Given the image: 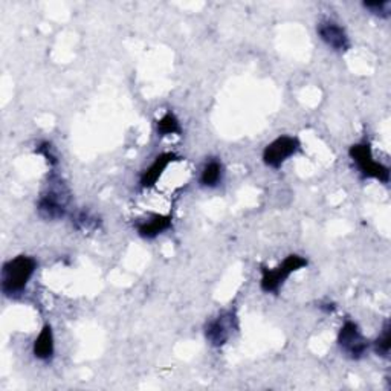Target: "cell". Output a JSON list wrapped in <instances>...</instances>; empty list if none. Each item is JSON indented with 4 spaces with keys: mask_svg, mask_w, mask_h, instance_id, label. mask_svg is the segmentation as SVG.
<instances>
[{
    "mask_svg": "<svg viewBox=\"0 0 391 391\" xmlns=\"http://www.w3.org/2000/svg\"><path fill=\"white\" fill-rule=\"evenodd\" d=\"M54 350H55V346H54L52 329L51 325H44L39 337H37V339L34 341V347H32L34 356L42 361H49L54 356Z\"/></svg>",
    "mask_w": 391,
    "mask_h": 391,
    "instance_id": "obj_11",
    "label": "cell"
},
{
    "mask_svg": "<svg viewBox=\"0 0 391 391\" xmlns=\"http://www.w3.org/2000/svg\"><path fill=\"white\" fill-rule=\"evenodd\" d=\"M222 164L219 161H210L207 165L203 167L202 174H200V184L203 187H216V185L222 181Z\"/></svg>",
    "mask_w": 391,
    "mask_h": 391,
    "instance_id": "obj_12",
    "label": "cell"
},
{
    "mask_svg": "<svg viewBox=\"0 0 391 391\" xmlns=\"http://www.w3.org/2000/svg\"><path fill=\"white\" fill-rule=\"evenodd\" d=\"M364 6L379 17H388L390 11H391L390 0H384V2H366Z\"/></svg>",
    "mask_w": 391,
    "mask_h": 391,
    "instance_id": "obj_16",
    "label": "cell"
},
{
    "mask_svg": "<svg viewBox=\"0 0 391 391\" xmlns=\"http://www.w3.org/2000/svg\"><path fill=\"white\" fill-rule=\"evenodd\" d=\"M304 266H307V260L304 257L291 254L274 269L262 267V282H260L262 291L266 294H277L291 274L300 271Z\"/></svg>",
    "mask_w": 391,
    "mask_h": 391,
    "instance_id": "obj_2",
    "label": "cell"
},
{
    "mask_svg": "<svg viewBox=\"0 0 391 391\" xmlns=\"http://www.w3.org/2000/svg\"><path fill=\"white\" fill-rule=\"evenodd\" d=\"M182 128L179 119L176 118L173 114H165L160 121H157V133L161 136H169V135H181Z\"/></svg>",
    "mask_w": 391,
    "mask_h": 391,
    "instance_id": "obj_14",
    "label": "cell"
},
{
    "mask_svg": "<svg viewBox=\"0 0 391 391\" xmlns=\"http://www.w3.org/2000/svg\"><path fill=\"white\" fill-rule=\"evenodd\" d=\"M173 161H176L174 153H162L155 157L153 164L148 167V169L141 174V187L143 188H152L160 181L161 176L164 174L165 169L169 167Z\"/></svg>",
    "mask_w": 391,
    "mask_h": 391,
    "instance_id": "obj_9",
    "label": "cell"
},
{
    "mask_svg": "<svg viewBox=\"0 0 391 391\" xmlns=\"http://www.w3.org/2000/svg\"><path fill=\"white\" fill-rule=\"evenodd\" d=\"M350 157L358 165L359 172L364 178H373L384 184L390 182V169L384 164H379L373 160L371 147L368 143H361L350 147Z\"/></svg>",
    "mask_w": 391,
    "mask_h": 391,
    "instance_id": "obj_3",
    "label": "cell"
},
{
    "mask_svg": "<svg viewBox=\"0 0 391 391\" xmlns=\"http://www.w3.org/2000/svg\"><path fill=\"white\" fill-rule=\"evenodd\" d=\"M316 31H318L321 40L330 46L332 49L344 52L350 48V40L344 31V28L339 26L337 22L332 20H323L316 26Z\"/></svg>",
    "mask_w": 391,
    "mask_h": 391,
    "instance_id": "obj_8",
    "label": "cell"
},
{
    "mask_svg": "<svg viewBox=\"0 0 391 391\" xmlns=\"http://www.w3.org/2000/svg\"><path fill=\"white\" fill-rule=\"evenodd\" d=\"M320 309H321V311H324V312L330 313V312H333V311H335V304H324V306H320Z\"/></svg>",
    "mask_w": 391,
    "mask_h": 391,
    "instance_id": "obj_18",
    "label": "cell"
},
{
    "mask_svg": "<svg viewBox=\"0 0 391 391\" xmlns=\"http://www.w3.org/2000/svg\"><path fill=\"white\" fill-rule=\"evenodd\" d=\"M300 150V141L294 136H280L269 144L263 152V161L271 169H280V167L296 155Z\"/></svg>",
    "mask_w": 391,
    "mask_h": 391,
    "instance_id": "obj_6",
    "label": "cell"
},
{
    "mask_svg": "<svg viewBox=\"0 0 391 391\" xmlns=\"http://www.w3.org/2000/svg\"><path fill=\"white\" fill-rule=\"evenodd\" d=\"M51 182V187L46 191L39 203H37V210L39 214L46 220H59L64 217L66 214V205H68V191L63 187V184Z\"/></svg>",
    "mask_w": 391,
    "mask_h": 391,
    "instance_id": "obj_4",
    "label": "cell"
},
{
    "mask_svg": "<svg viewBox=\"0 0 391 391\" xmlns=\"http://www.w3.org/2000/svg\"><path fill=\"white\" fill-rule=\"evenodd\" d=\"M236 315L232 312H225L217 318L211 320L205 325V337L214 347H222L229 341L232 332L236 329Z\"/></svg>",
    "mask_w": 391,
    "mask_h": 391,
    "instance_id": "obj_7",
    "label": "cell"
},
{
    "mask_svg": "<svg viewBox=\"0 0 391 391\" xmlns=\"http://www.w3.org/2000/svg\"><path fill=\"white\" fill-rule=\"evenodd\" d=\"M100 223H101L100 219L95 217L94 214L89 211L77 212L72 220V225L76 227L78 231H86V232L97 231L100 228Z\"/></svg>",
    "mask_w": 391,
    "mask_h": 391,
    "instance_id": "obj_13",
    "label": "cell"
},
{
    "mask_svg": "<svg viewBox=\"0 0 391 391\" xmlns=\"http://www.w3.org/2000/svg\"><path fill=\"white\" fill-rule=\"evenodd\" d=\"M170 228L172 216H162V214H153L152 217L139 222L136 225L138 234L143 239H155Z\"/></svg>",
    "mask_w": 391,
    "mask_h": 391,
    "instance_id": "obj_10",
    "label": "cell"
},
{
    "mask_svg": "<svg viewBox=\"0 0 391 391\" xmlns=\"http://www.w3.org/2000/svg\"><path fill=\"white\" fill-rule=\"evenodd\" d=\"M338 346L351 359H361L368 350V341L359 330L358 324L346 321L338 335Z\"/></svg>",
    "mask_w": 391,
    "mask_h": 391,
    "instance_id": "obj_5",
    "label": "cell"
},
{
    "mask_svg": "<svg viewBox=\"0 0 391 391\" xmlns=\"http://www.w3.org/2000/svg\"><path fill=\"white\" fill-rule=\"evenodd\" d=\"M37 269V262L32 257L17 255L4 265L2 278V292L8 298H16L22 295L30 283L31 277Z\"/></svg>",
    "mask_w": 391,
    "mask_h": 391,
    "instance_id": "obj_1",
    "label": "cell"
},
{
    "mask_svg": "<svg viewBox=\"0 0 391 391\" xmlns=\"http://www.w3.org/2000/svg\"><path fill=\"white\" fill-rule=\"evenodd\" d=\"M35 152L44 156V160L48 161L49 165H57L59 164V160L57 156H55V153L52 152V145L49 143H42L39 147L35 148Z\"/></svg>",
    "mask_w": 391,
    "mask_h": 391,
    "instance_id": "obj_17",
    "label": "cell"
},
{
    "mask_svg": "<svg viewBox=\"0 0 391 391\" xmlns=\"http://www.w3.org/2000/svg\"><path fill=\"white\" fill-rule=\"evenodd\" d=\"M391 349V337H390V323L387 321L384 325V330L380 333V337L375 342V351L379 356L387 358L390 355Z\"/></svg>",
    "mask_w": 391,
    "mask_h": 391,
    "instance_id": "obj_15",
    "label": "cell"
}]
</instances>
